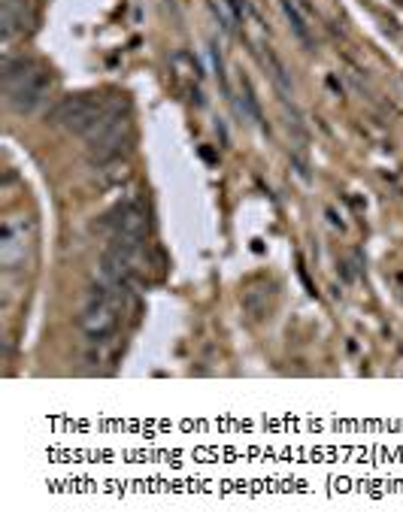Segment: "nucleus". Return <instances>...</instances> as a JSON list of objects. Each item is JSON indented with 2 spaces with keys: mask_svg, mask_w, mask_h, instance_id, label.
Returning a JSON list of instances; mask_svg holds the SVG:
<instances>
[{
  "mask_svg": "<svg viewBox=\"0 0 403 530\" xmlns=\"http://www.w3.org/2000/svg\"><path fill=\"white\" fill-rule=\"evenodd\" d=\"M49 73L43 64L31 58H7L4 61V88H7V103L16 113H34L37 106L49 94Z\"/></svg>",
  "mask_w": 403,
  "mask_h": 530,
  "instance_id": "nucleus-1",
  "label": "nucleus"
},
{
  "mask_svg": "<svg viewBox=\"0 0 403 530\" xmlns=\"http://www.w3.org/2000/svg\"><path fill=\"white\" fill-rule=\"evenodd\" d=\"M119 312H122V288L104 282L88 291V303L82 312V331L91 340H107L119 328Z\"/></svg>",
  "mask_w": 403,
  "mask_h": 530,
  "instance_id": "nucleus-2",
  "label": "nucleus"
},
{
  "mask_svg": "<svg viewBox=\"0 0 403 530\" xmlns=\"http://www.w3.org/2000/svg\"><path fill=\"white\" fill-rule=\"evenodd\" d=\"M116 103H107L100 97H88V94H76V97H67L61 100L55 110H52V125L70 131V134H82L88 137L100 122L107 119V113L113 110Z\"/></svg>",
  "mask_w": 403,
  "mask_h": 530,
  "instance_id": "nucleus-3",
  "label": "nucleus"
},
{
  "mask_svg": "<svg viewBox=\"0 0 403 530\" xmlns=\"http://www.w3.org/2000/svg\"><path fill=\"white\" fill-rule=\"evenodd\" d=\"M85 140H88V155L97 164H107V161L122 158V152L131 146V122L122 113V106L116 103L113 110L107 113V119L100 122Z\"/></svg>",
  "mask_w": 403,
  "mask_h": 530,
  "instance_id": "nucleus-4",
  "label": "nucleus"
},
{
  "mask_svg": "<svg viewBox=\"0 0 403 530\" xmlns=\"http://www.w3.org/2000/svg\"><path fill=\"white\" fill-rule=\"evenodd\" d=\"M279 4H282V13L291 25L294 37L307 49H313L316 40H313V25H310V7L304 4V0H279Z\"/></svg>",
  "mask_w": 403,
  "mask_h": 530,
  "instance_id": "nucleus-5",
  "label": "nucleus"
},
{
  "mask_svg": "<svg viewBox=\"0 0 403 530\" xmlns=\"http://www.w3.org/2000/svg\"><path fill=\"white\" fill-rule=\"evenodd\" d=\"M28 243H25V225H19L16 219H10L4 225V243H0V261L4 267H16L19 261H25Z\"/></svg>",
  "mask_w": 403,
  "mask_h": 530,
  "instance_id": "nucleus-6",
  "label": "nucleus"
},
{
  "mask_svg": "<svg viewBox=\"0 0 403 530\" xmlns=\"http://www.w3.org/2000/svg\"><path fill=\"white\" fill-rule=\"evenodd\" d=\"M243 309L252 315V318H264L270 312V294L264 288H249L243 294Z\"/></svg>",
  "mask_w": 403,
  "mask_h": 530,
  "instance_id": "nucleus-7",
  "label": "nucleus"
},
{
  "mask_svg": "<svg viewBox=\"0 0 403 530\" xmlns=\"http://www.w3.org/2000/svg\"><path fill=\"white\" fill-rule=\"evenodd\" d=\"M240 113L249 116L252 122H261V106H258L255 91H252V82L246 76H240Z\"/></svg>",
  "mask_w": 403,
  "mask_h": 530,
  "instance_id": "nucleus-8",
  "label": "nucleus"
},
{
  "mask_svg": "<svg viewBox=\"0 0 403 530\" xmlns=\"http://www.w3.org/2000/svg\"><path fill=\"white\" fill-rule=\"evenodd\" d=\"M264 61L270 64V76H273V82L279 85V91H282V94H288V91H291V82H288V76H285V67H282V61H279L273 52H267V55H264Z\"/></svg>",
  "mask_w": 403,
  "mask_h": 530,
  "instance_id": "nucleus-9",
  "label": "nucleus"
},
{
  "mask_svg": "<svg viewBox=\"0 0 403 530\" xmlns=\"http://www.w3.org/2000/svg\"><path fill=\"white\" fill-rule=\"evenodd\" d=\"M228 4H231V10L237 13V19H249V16H252V7L246 4V0H228Z\"/></svg>",
  "mask_w": 403,
  "mask_h": 530,
  "instance_id": "nucleus-10",
  "label": "nucleus"
}]
</instances>
